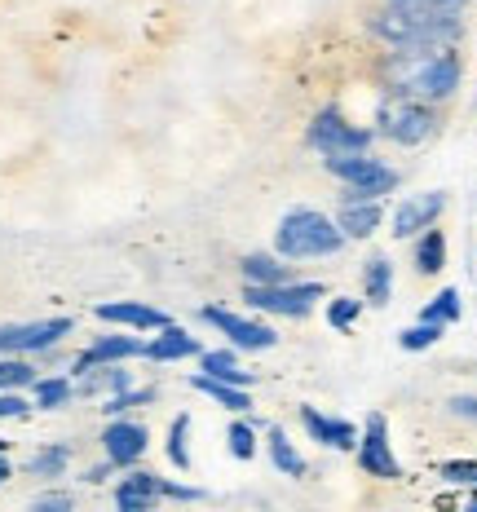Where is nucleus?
Returning a JSON list of instances; mask_svg holds the SVG:
<instances>
[{
	"label": "nucleus",
	"mask_w": 477,
	"mask_h": 512,
	"mask_svg": "<svg viewBox=\"0 0 477 512\" xmlns=\"http://www.w3.org/2000/svg\"><path fill=\"white\" fill-rule=\"evenodd\" d=\"M265 446H270V464L279 468L283 477H305V473H310V464L296 455V446L288 442V433H283L279 424H270V429H265Z\"/></svg>",
	"instance_id": "obj_26"
},
{
	"label": "nucleus",
	"mask_w": 477,
	"mask_h": 512,
	"mask_svg": "<svg viewBox=\"0 0 477 512\" xmlns=\"http://www.w3.org/2000/svg\"><path fill=\"white\" fill-rule=\"evenodd\" d=\"M301 424H305V433H310V442L327 446V451H354L358 446V429L349 420H341V415H327L318 407H301Z\"/></svg>",
	"instance_id": "obj_15"
},
{
	"label": "nucleus",
	"mask_w": 477,
	"mask_h": 512,
	"mask_svg": "<svg viewBox=\"0 0 477 512\" xmlns=\"http://www.w3.org/2000/svg\"><path fill=\"white\" fill-rule=\"evenodd\" d=\"M190 389L208 393L217 407H226V411H235V415H248L252 411L248 389H239V384H226V380H212V376H204V371H195V376H190Z\"/></svg>",
	"instance_id": "obj_24"
},
{
	"label": "nucleus",
	"mask_w": 477,
	"mask_h": 512,
	"mask_svg": "<svg viewBox=\"0 0 477 512\" xmlns=\"http://www.w3.org/2000/svg\"><path fill=\"white\" fill-rule=\"evenodd\" d=\"M385 5L411 18H429V23H464L469 14V0H385Z\"/></svg>",
	"instance_id": "obj_21"
},
{
	"label": "nucleus",
	"mask_w": 477,
	"mask_h": 512,
	"mask_svg": "<svg viewBox=\"0 0 477 512\" xmlns=\"http://www.w3.org/2000/svg\"><path fill=\"white\" fill-rule=\"evenodd\" d=\"M0 451H9V442H5V437H0Z\"/></svg>",
	"instance_id": "obj_43"
},
{
	"label": "nucleus",
	"mask_w": 477,
	"mask_h": 512,
	"mask_svg": "<svg viewBox=\"0 0 477 512\" xmlns=\"http://www.w3.org/2000/svg\"><path fill=\"white\" fill-rule=\"evenodd\" d=\"M411 261H416V270L429 274V279L442 274V265H447V234H442L438 226L420 230L416 243H411Z\"/></svg>",
	"instance_id": "obj_23"
},
{
	"label": "nucleus",
	"mask_w": 477,
	"mask_h": 512,
	"mask_svg": "<svg viewBox=\"0 0 477 512\" xmlns=\"http://www.w3.org/2000/svg\"><path fill=\"white\" fill-rule=\"evenodd\" d=\"M310 146L323 159H345V155H363L376 146V133L363 124H349L341 106H323V111L310 120Z\"/></svg>",
	"instance_id": "obj_6"
},
{
	"label": "nucleus",
	"mask_w": 477,
	"mask_h": 512,
	"mask_svg": "<svg viewBox=\"0 0 477 512\" xmlns=\"http://www.w3.org/2000/svg\"><path fill=\"white\" fill-rule=\"evenodd\" d=\"M36 367L23 354H0V389H31Z\"/></svg>",
	"instance_id": "obj_32"
},
{
	"label": "nucleus",
	"mask_w": 477,
	"mask_h": 512,
	"mask_svg": "<svg viewBox=\"0 0 477 512\" xmlns=\"http://www.w3.org/2000/svg\"><path fill=\"white\" fill-rule=\"evenodd\" d=\"M159 398V393L151 389V384H129L124 393H111V398H102V415L111 420V415H129L133 407H151V402Z\"/></svg>",
	"instance_id": "obj_29"
},
{
	"label": "nucleus",
	"mask_w": 477,
	"mask_h": 512,
	"mask_svg": "<svg viewBox=\"0 0 477 512\" xmlns=\"http://www.w3.org/2000/svg\"><path fill=\"white\" fill-rule=\"evenodd\" d=\"M358 314H363V301H354V296H336V301H327V323L349 332V327L358 323Z\"/></svg>",
	"instance_id": "obj_35"
},
{
	"label": "nucleus",
	"mask_w": 477,
	"mask_h": 512,
	"mask_svg": "<svg viewBox=\"0 0 477 512\" xmlns=\"http://www.w3.org/2000/svg\"><path fill=\"white\" fill-rule=\"evenodd\" d=\"M146 451H151V433H146V424L129 420V415H111V420H106V429H102V455L115 468L142 464Z\"/></svg>",
	"instance_id": "obj_11"
},
{
	"label": "nucleus",
	"mask_w": 477,
	"mask_h": 512,
	"mask_svg": "<svg viewBox=\"0 0 477 512\" xmlns=\"http://www.w3.org/2000/svg\"><path fill=\"white\" fill-rule=\"evenodd\" d=\"M159 499H164V477L146 473V468H137V464L129 468V477L115 486V508H124V512H146V508H155Z\"/></svg>",
	"instance_id": "obj_16"
},
{
	"label": "nucleus",
	"mask_w": 477,
	"mask_h": 512,
	"mask_svg": "<svg viewBox=\"0 0 477 512\" xmlns=\"http://www.w3.org/2000/svg\"><path fill=\"white\" fill-rule=\"evenodd\" d=\"M345 234L336 226V217L318 208H292L283 212L279 230H274V252L283 261H318V256H336L345 248Z\"/></svg>",
	"instance_id": "obj_2"
},
{
	"label": "nucleus",
	"mask_w": 477,
	"mask_h": 512,
	"mask_svg": "<svg viewBox=\"0 0 477 512\" xmlns=\"http://www.w3.org/2000/svg\"><path fill=\"white\" fill-rule=\"evenodd\" d=\"M460 309H464V305H460V292H455V287H442V292L420 309V318H424V323H442V327H451V323H460Z\"/></svg>",
	"instance_id": "obj_30"
},
{
	"label": "nucleus",
	"mask_w": 477,
	"mask_h": 512,
	"mask_svg": "<svg viewBox=\"0 0 477 512\" xmlns=\"http://www.w3.org/2000/svg\"><path fill=\"white\" fill-rule=\"evenodd\" d=\"M363 287H367V305H389L394 296V261L389 256H371L363 265Z\"/></svg>",
	"instance_id": "obj_27"
},
{
	"label": "nucleus",
	"mask_w": 477,
	"mask_h": 512,
	"mask_svg": "<svg viewBox=\"0 0 477 512\" xmlns=\"http://www.w3.org/2000/svg\"><path fill=\"white\" fill-rule=\"evenodd\" d=\"M36 411L31 398H23V389H0V420H27Z\"/></svg>",
	"instance_id": "obj_36"
},
{
	"label": "nucleus",
	"mask_w": 477,
	"mask_h": 512,
	"mask_svg": "<svg viewBox=\"0 0 477 512\" xmlns=\"http://www.w3.org/2000/svg\"><path fill=\"white\" fill-rule=\"evenodd\" d=\"M371 133L402 146V151H420L442 133V111L429 102L407 98V93H385L376 102V128Z\"/></svg>",
	"instance_id": "obj_3"
},
{
	"label": "nucleus",
	"mask_w": 477,
	"mask_h": 512,
	"mask_svg": "<svg viewBox=\"0 0 477 512\" xmlns=\"http://www.w3.org/2000/svg\"><path fill=\"white\" fill-rule=\"evenodd\" d=\"M380 221H385V199H341V212H336L345 239H371Z\"/></svg>",
	"instance_id": "obj_17"
},
{
	"label": "nucleus",
	"mask_w": 477,
	"mask_h": 512,
	"mask_svg": "<svg viewBox=\"0 0 477 512\" xmlns=\"http://www.w3.org/2000/svg\"><path fill=\"white\" fill-rule=\"evenodd\" d=\"M111 468H115L111 460H102L98 468H89V473H84V482H93V486H98V482H106V473H111Z\"/></svg>",
	"instance_id": "obj_41"
},
{
	"label": "nucleus",
	"mask_w": 477,
	"mask_h": 512,
	"mask_svg": "<svg viewBox=\"0 0 477 512\" xmlns=\"http://www.w3.org/2000/svg\"><path fill=\"white\" fill-rule=\"evenodd\" d=\"M76 332V318H31V323H0V354H49Z\"/></svg>",
	"instance_id": "obj_8"
},
{
	"label": "nucleus",
	"mask_w": 477,
	"mask_h": 512,
	"mask_svg": "<svg viewBox=\"0 0 477 512\" xmlns=\"http://www.w3.org/2000/svg\"><path fill=\"white\" fill-rule=\"evenodd\" d=\"M199 336H190L186 327H177V323H164L159 332L146 340V349H142V358H151V362H182V358H199Z\"/></svg>",
	"instance_id": "obj_18"
},
{
	"label": "nucleus",
	"mask_w": 477,
	"mask_h": 512,
	"mask_svg": "<svg viewBox=\"0 0 477 512\" xmlns=\"http://www.w3.org/2000/svg\"><path fill=\"white\" fill-rule=\"evenodd\" d=\"M323 168L341 181V199H385V195H394L402 181L394 164L376 159L371 151L345 155V159H323Z\"/></svg>",
	"instance_id": "obj_5"
},
{
	"label": "nucleus",
	"mask_w": 477,
	"mask_h": 512,
	"mask_svg": "<svg viewBox=\"0 0 477 512\" xmlns=\"http://www.w3.org/2000/svg\"><path fill=\"white\" fill-rule=\"evenodd\" d=\"M190 415H177L173 424H168V464L177 468V473H190Z\"/></svg>",
	"instance_id": "obj_31"
},
{
	"label": "nucleus",
	"mask_w": 477,
	"mask_h": 512,
	"mask_svg": "<svg viewBox=\"0 0 477 512\" xmlns=\"http://www.w3.org/2000/svg\"><path fill=\"white\" fill-rule=\"evenodd\" d=\"M76 398V380L67 376H36L31 380V407L36 411H62L67 402Z\"/></svg>",
	"instance_id": "obj_22"
},
{
	"label": "nucleus",
	"mask_w": 477,
	"mask_h": 512,
	"mask_svg": "<svg viewBox=\"0 0 477 512\" xmlns=\"http://www.w3.org/2000/svg\"><path fill=\"white\" fill-rule=\"evenodd\" d=\"M129 384L137 380L124 362H106V367H93L84 376H76V393H84V398H111V393H124Z\"/></svg>",
	"instance_id": "obj_19"
},
{
	"label": "nucleus",
	"mask_w": 477,
	"mask_h": 512,
	"mask_svg": "<svg viewBox=\"0 0 477 512\" xmlns=\"http://www.w3.org/2000/svg\"><path fill=\"white\" fill-rule=\"evenodd\" d=\"M380 84L385 93L447 106L464 84V53L460 45H398L380 58Z\"/></svg>",
	"instance_id": "obj_1"
},
{
	"label": "nucleus",
	"mask_w": 477,
	"mask_h": 512,
	"mask_svg": "<svg viewBox=\"0 0 477 512\" xmlns=\"http://www.w3.org/2000/svg\"><path fill=\"white\" fill-rule=\"evenodd\" d=\"M199 318H204L208 327H217V332L226 336L239 354H261V349L279 345V332H274L270 323H261V318H243V314H235V309L204 305V309H199Z\"/></svg>",
	"instance_id": "obj_9"
},
{
	"label": "nucleus",
	"mask_w": 477,
	"mask_h": 512,
	"mask_svg": "<svg viewBox=\"0 0 477 512\" xmlns=\"http://www.w3.org/2000/svg\"><path fill=\"white\" fill-rule=\"evenodd\" d=\"M31 508H40V512H67V508H76V499H71L67 490H45V495L31 499Z\"/></svg>",
	"instance_id": "obj_38"
},
{
	"label": "nucleus",
	"mask_w": 477,
	"mask_h": 512,
	"mask_svg": "<svg viewBox=\"0 0 477 512\" xmlns=\"http://www.w3.org/2000/svg\"><path fill=\"white\" fill-rule=\"evenodd\" d=\"M367 31L385 49H398V45H460L464 40V23H429V18L398 14V9H389V5H380L376 14L367 18Z\"/></svg>",
	"instance_id": "obj_4"
},
{
	"label": "nucleus",
	"mask_w": 477,
	"mask_h": 512,
	"mask_svg": "<svg viewBox=\"0 0 477 512\" xmlns=\"http://www.w3.org/2000/svg\"><path fill=\"white\" fill-rule=\"evenodd\" d=\"M447 411L455 415V420L477 424V398H473V393H455V398H447Z\"/></svg>",
	"instance_id": "obj_39"
},
{
	"label": "nucleus",
	"mask_w": 477,
	"mask_h": 512,
	"mask_svg": "<svg viewBox=\"0 0 477 512\" xmlns=\"http://www.w3.org/2000/svg\"><path fill=\"white\" fill-rule=\"evenodd\" d=\"M67 464H71V446L67 442H49L27 460V473L31 477H62L67 473Z\"/></svg>",
	"instance_id": "obj_28"
},
{
	"label": "nucleus",
	"mask_w": 477,
	"mask_h": 512,
	"mask_svg": "<svg viewBox=\"0 0 477 512\" xmlns=\"http://www.w3.org/2000/svg\"><path fill=\"white\" fill-rule=\"evenodd\" d=\"M164 499H186V504H190V499H199V490H195V486H173V482H164Z\"/></svg>",
	"instance_id": "obj_40"
},
{
	"label": "nucleus",
	"mask_w": 477,
	"mask_h": 512,
	"mask_svg": "<svg viewBox=\"0 0 477 512\" xmlns=\"http://www.w3.org/2000/svg\"><path fill=\"white\" fill-rule=\"evenodd\" d=\"M14 477V464H9V451H0V486Z\"/></svg>",
	"instance_id": "obj_42"
},
{
	"label": "nucleus",
	"mask_w": 477,
	"mask_h": 512,
	"mask_svg": "<svg viewBox=\"0 0 477 512\" xmlns=\"http://www.w3.org/2000/svg\"><path fill=\"white\" fill-rule=\"evenodd\" d=\"M354 455H358V468L367 477H376V482H398L402 477V464L394 460V446H389V420L380 411H371L363 420Z\"/></svg>",
	"instance_id": "obj_10"
},
{
	"label": "nucleus",
	"mask_w": 477,
	"mask_h": 512,
	"mask_svg": "<svg viewBox=\"0 0 477 512\" xmlns=\"http://www.w3.org/2000/svg\"><path fill=\"white\" fill-rule=\"evenodd\" d=\"M243 270V283H292V265L283 256H270V252H252L239 261Z\"/></svg>",
	"instance_id": "obj_25"
},
{
	"label": "nucleus",
	"mask_w": 477,
	"mask_h": 512,
	"mask_svg": "<svg viewBox=\"0 0 477 512\" xmlns=\"http://www.w3.org/2000/svg\"><path fill=\"white\" fill-rule=\"evenodd\" d=\"M447 212V190H424V195H411L394 208V221H389V234L394 239H416L420 230L438 226V217Z\"/></svg>",
	"instance_id": "obj_12"
},
{
	"label": "nucleus",
	"mask_w": 477,
	"mask_h": 512,
	"mask_svg": "<svg viewBox=\"0 0 477 512\" xmlns=\"http://www.w3.org/2000/svg\"><path fill=\"white\" fill-rule=\"evenodd\" d=\"M323 283H243V301L257 314H279V318H305L314 301H323Z\"/></svg>",
	"instance_id": "obj_7"
},
{
	"label": "nucleus",
	"mask_w": 477,
	"mask_h": 512,
	"mask_svg": "<svg viewBox=\"0 0 477 512\" xmlns=\"http://www.w3.org/2000/svg\"><path fill=\"white\" fill-rule=\"evenodd\" d=\"M447 336V327L442 323H420L416 327H407V332H398V349H407V354H420V349H433L438 345V340Z\"/></svg>",
	"instance_id": "obj_33"
},
{
	"label": "nucleus",
	"mask_w": 477,
	"mask_h": 512,
	"mask_svg": "<svg viewBox=\"0 0 477 512\" xmlns=\"http://www.w3.org/2000/svg\"><path fill=\"white\" fill-rule=\"evenodd\" d=\"M438 473L447 477V482L477 486V460H447V464H438Z\"/></svg>",
	"instance_id": "obj_37"
},
{
	"label": "nucleus",
	"mask_w": 477,
	"mask_h": 512,
	"mask_svg": "<svg viewBox=\"0 0 477 512\" xmlns=\"http://www.w3.org/2000/svg\"><path fill=\"white\" fill-rule=\"evenodd\" d=\"M199 371L212 380H226V384H239V389H248L252 380V371H243V362H239V349L230 345V349H199Z\"/></svg>",
	"instance_id": "obj_20"
},
{
	"label": "nucleus",
	"mask_w": 477,
	"mask_h": 512,
	"mask_svg": "<svg viewBox=\"0 0 477 512\" xmlns=\"http://www.w3.org/2000/svg\"><path fill=\"white\" fill-rule=\"evenodd\" d=\"M226 442H230V455H235V460H252V455H257V429H252L248 420L230 424Z\"/></svg>",
	"instance_id": "obj_34"
},
{
	"label": "nucleus",
	"mask_w": 477,
	"mask_h": 512,
	"mask_svg": "<svg viewBox=\"0 0 477 512\" xmlns=\"http://www.w3.org/2000/svg\"><path fill=\"white\" fill-rule=\"evenodd\" d=\"M93 318H98V323H111V327H129V332H159L164 323H173L164 309H155L146 301H102L93 309Z\"/></svg>",
	"instance_id": "obj_14"
},
{
	"label": "nucleus",
	"mask_w": 477,
	"mask_h": 512,
	"mask_svg": "<svg viewBox=\"0 0 477 512\" xmlns=\"http://www.w3.org/2000/svg\"><path fill=\"white\" fill-rule=\"evenodd\" d=\"M142 349H146V340L129 336V327H124V332H111V336H98L89 349H80L76 362H71V380L84 376V371H93V367H106V362L142 358Z\"/></svg>",
	"instance_id": "obj_13"
}]
</instances>
